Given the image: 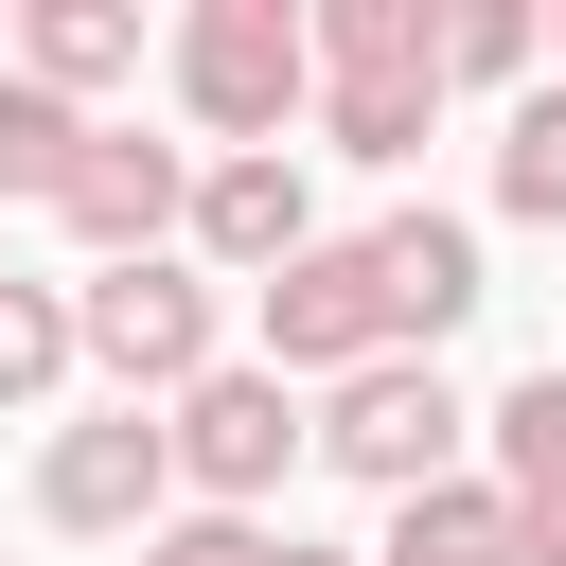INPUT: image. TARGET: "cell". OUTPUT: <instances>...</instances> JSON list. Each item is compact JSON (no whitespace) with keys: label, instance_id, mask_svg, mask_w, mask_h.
<instances>
[{"label":"cell","instance_id":"6da1fadb","mask_svg":"<svg viewBox=\"0 0 566 566\" xmlns=\"http://www.w3.org/2000/svg\"><path fill=\"white\" fill-rule=\"evenodd\" d=\"M159 71H177V106H195L212 159H265L283 124H318V35H301V0H195V18L159 35Z\"/></svg>","mask_w":566,"mask_h":566},{"label":"cell","instance_id":"7a4b0ae2","mask_svg":"<svg viewBox=\"0 0 566 566\" xmlns=\"http://www.w3.org/2000/svg\"><path fill=\"white\" fill-rule=\"evenodd\" d=\"M71 354L106 371V407H177V389L230 354V283H212L195 248H159V265H88V283H71Z\"/></svg>","mask_w":566,"mask_h":566},{"label":"cell","instance_id":"3957f363","mask_svg":"<svg viewBox=\"0 0 566 566\" xmlns=\"http://www.w3.org/2000/svg\"><path fill=\"white\" fill-rule=\"evenodd\" d=\"M159 442H177V513H265L283 460H318V407H301L265 354H212V371L159 407Z\"/></svg>","mask_w":566,"mask_h":566},{"label":"cell","instance_id":"277c9868","mask_svg":"<svg viewBox=\"0 0 566 566\" xmlns=\"http://www.w3.org/2000/svg\"><path fill=\"white\" fill-rule=\"evenodd\" d=\"M460 442H478V407L442 389V354H371L318 389V460L354 495H424V478H460Z\"/></svg>","mask_w":566,"mask_h":566},{"label":"cell","instance_id":"5b68a950","mask_svg":"<svg viewBox=\"0 0 566 566\" xmlns=\"http://www.w3.org/2000/svg\"><path fill=\"white\" fill-rule=\"evenodd\" d=\"M248 336H265L283 389H336V371L407 354V336H389V265H371V230H318L283 283H248Z\"/></svg>","mask_w":566,"mask_h":566},{"label":"cell","instance_id":"8992f818","mask_svg":"<svg viewBox=\"0 0 566 566\" xmlns=\"http://www.w3.org/2000/svg\"><path fill=\"white\" fill-rule=\"evenodd\" d=\"M177 513V442H159V407H71L53 442H35V531H71V548H142Z\"/></svg>","mask_w":566,"mask_h":566},{"label":"cell","instance_id":"52a82bcc","mask_svg":"<svg viewBox=\"0 0 566 566\" xmlns=\"http://www.w3.org/2000/svg\"><path fill=\"white\" fill-rule=\"evenodd\" d=\"M177 212H195V142H142V124H88V159L53 177V230L88 265H159Z\"/></svg>","mask_w":566,"mask_h":566},{"label":"cell","instance_id":"ba28073f","mask_svg":"<svg viewBox=\"0 0 566 566\" xmlns=\"http://www.w3.org/2000/svg\"><path fill=\"white\" fill-rule=\"evenodd\" d=\"M177 248H195L212 283H283V265L318 248V195H301V142H265V159H195V212H177Z\"/></svg>","mask_w":566,"mask_h":566},{"label":"cell","instance_id":"9c48e42d","mask_svg":"<svg viewBox=\"0 0 566 566\" xmlns=\"http://www.w3.org/2000/svg\"><path fill=\"white\" fill-rule=\"evenodd\" d=\"M478 478L513 495L531 566H566V354H548V371H513V389L478 407Z\"/></svg>","mask_w":566,"mask_h":566},{"label":"cell","instance_id":"30bf717a","mask_svg":"<svg viewBox=\"0 0 566 566\" xmlns=\"http://www.w3.org/2000/svg\"><path fill=\"white\" fill-rule=\"evenodd\" d=\"M371 265H389V336L442 354L495 283H478V212H371Z\"/></svg>","mask_w":566,"mask_h":566},{"label":"cell","instance_id":"8fae6325","mask_svg":"<svg viewBox=\"0 0 566 566\" xmlns=\"http://www.w3.org/2000/svg\"><path fill=\"white\" fill-rule=\"evenodd\" d=\"M0 71H18V88H53V106H88V88H124V71H142V0H18Z\"/></svg>","mask_w":566,"mask_h":566},{"label":"cell","instance_id":"7c38bea8","mask_svg":"<svg viewBox=\"0 0 566 566\" xmlns=\"http://www.w3.org/2000/svg\"><path fill=\"white\" fill-rule=\"evenodd\" d=\"M318 88H442V0H318Z\"/></svg>","mask_w":566,"mask_h":566},{"label":"cell","instance_id":"4fadbf2b","mask_svg":"<svg viewBox=\"0 0 566 566\" xmlns=\"http://www.w3.org/2000/svg\"><path fill=\"white\" fill-rule=\"evenodd\" d=\"M371 566H531V531H513V495L460 460V478L389 495V548H371Z\"/></svg>","mask_w":566,"mask_h":566},{"label":"cell","instance_id":"5bb4252c","mask_svg":"<svg viewBox=\"0 0 566 566\" xmlns=\"http://www.w3.org/2000/svg\"><path fill=\"white\" fill-rule=\"evenodd\" d=\"M495 212H513V230H566V71L513 88V124H495Z\"/></svg>","mask_w":566,"mask_h":566},{"label":"cell","instance_id":"9a60e30c","mask_svg":"<svg viewBox=\"0 0 566 566\" xmlns=\"http://www.w3.org/2000/svg\"><path fill=\"white\" fill-rule=\"evenodd\" d=\"M442 88H548V18L531 0H442Z\"/></svg>","mask_w":566,"mask_h":566},{"label":"cell","instance_id":"2e32d148","mask_svg":"<svg viewBox=\"0 0 566 566\" xmlns=\"http://www.w3.org/2000/svg\"><path fill=\"white\" fill-rule=\"evenodd\" d=\"M88 159V106H53V88H18L0 71V212H53V177Z\"/></svg>","mask_w":566,"mask_h":566},{"label":"cell","instance_id":"e0dca14e","mask_svg":"<svg viewBox=\"0 0 566 566\" xmlns=\"http://www.w3.org/2000/svg\"><path fill=\"white\" fill-rule=\"evenodd\" d=\"M424 124H442V88H318V159L407 177V159H424Z\"/></svg>","mask_w":566,"mask_h":566},{"label":"cell","instance_id":"ac0fdd59","mask_svg":"<svg viewBox=\"0 0 566 566\" xmlns=\"http://www.w3.org/2000/svg\"><path fill=\"white\" fill-rule=\"evenodd\" d=\"M88 354H71V283H0V407H53Z\"/></svg>","mask_w":566,"mask_h":566},{"label":"cell","instance_id":"d6986e66","mask_svg":"<svg viewBox=\"0 0 566 566\" xmlns=\"http://www.w3.org/2000/svg\"><path fill=\"white\" fill-rule=\"evenodd\" d=\"M142 566H283V531H265V513H159Z\"/></svg>","mask_w":566,"mask_h":566},{"label":"cell","instance_id":"ffe728a7","mask_svg":"<svg viewBox=\"0 0 566 566\" xmlns=\"http://www.w3.org/2000/svg\"><path fill=\"white\" fill-rule=\"evenodd\" d=\"M548 71H566V18H548Z\"/></svg>","mask_w":566,"mask_h":566},{"label":"cell","instance_id":"44dd1931","mask_svg":"<svg viewBox=\"0 0 566 566\" xmlns=\"http://www.w3.org/2000/svg\"><path fill=\"white\" fill-rule=\"evenodd\" d=\"M0 35H18V18H0Z\"/></svg>","mask_w":566,"mask_h":566}]
</instances>
